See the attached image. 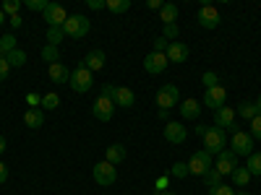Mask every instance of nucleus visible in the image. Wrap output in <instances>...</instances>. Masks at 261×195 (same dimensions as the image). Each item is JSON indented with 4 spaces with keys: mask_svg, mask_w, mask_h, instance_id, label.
<instances>
[{
    "mask_svg": "<svg viewBox=\"0 0 261 195\" xmlns=\"http://www.w3.org/2000/svg\"><path fill=\"white\" fill-rule=\"evenodd\" d=\"M92 29V21L86 18L84 13H73L65 18V24H63V34L65 37H71V39H84L86 34H89Z\"/></svg>",
    "mask_w": 261,
    "mask_h": 195,
    "instance_id": "nucleus-1",
    "label": "nucleus"
},
{
    "mask_svg": "<svg viewBox=\"0 0 261 195\" xmlns=\"http://www.w3.org/2000/svg\"><path fill=\"white\" fill-rule=\"evenodd\" d=\"M68 86L76 91V94H86L94 86V76H92V71L86 68V65L81 62V65H76V68L71 71V78H68Z\"/></svg>",
    "mask_w": 261,
    "mask_h": 195,
    "instance_id": "nucleus-2",
    "label": "nucleus"
},
{
    "mask_svg": "<svg viewBox=\"0 0 261 195\" xmlns=\"http://www.w3.org/2000/svg\"><path fill=\"white\" fill-rule=\"evenodd\" d=\"M212 167H214V164H212V154H209V151H204V148H201V151H193L191 159H188V175L204 177Z\"/></svg>",
    "mask_w": 261,
    "mask_h": 195,
    "instance_id": "nucleus-3",
    "label": "nucleus"
},
{
    "mask_svg": "<svg viewBox=\"0 0 261 195\" xmlns=\"http://www.w3.org/2000/svg\"><path fill=\"white\" fill-rule=\"evenodd\" d=\"M230 151L235 156H251L253 154V136L243 133V130H235L230 138Z\"/></svg>",
    "mask_w": 261,
    "mask_h": 195,
    "instance_id": "nucleus-4",
    "label": "nucleus"
},
{
    "mask_svg": "<svg viewBox=\"0 0 261 195\" xmlns=\"http://www.w3.org/2000/svg\"><path fill=\"white\" fill-rule=\"evenodd\" d=\"M225 130L220 127H206V133H204V151H209V154H220V151H225Z\"/></svg>",
    "mask_w": 261,
    "mask_h": 195,
    "instance_id": "nucleus-5",
    "label": "nucleus"
},
{
    "mask_svg": "<svg viewBox=\"0 0 261 195\" xmlns=\"http://www.w3.org/2000/svg\"><path fill=\"white\" fill-rule=\"evenodd\" d=\"M157 104H160V110H172L175 104H180V91H178V86L175 83H165L160 86V91H157Z\"/></svg>",
    "mask_w": 261,
    "mask_h": 195,
    "instance_id": "nucleus-6",
    "label": "nucleus"
},
{
    "mask_svg": "<svg viewBox=\"0 0 261 195\" xmlns=\"http://www.w3.org/2000/svg\"><path fill=\"white\" fill-rule=\"evenodd\" d=\"M94 182L97 185H102V187H110V185H115V180H118V169H115V164H110V161H99V164H94Z\"/></svg>",
    "mask_w": 261,
    "mask_h": 195,
    "instance_id": "nucleus-7",
    "label": "nucleus"
},
{
    "mask_svg": "<svg viewBox=\"0 0 261 195\" xmlns=\"http://www.w3.org/2000/svg\"><path fill=\"white\" fill-rule=\"evenodd\" d=\"M167 65H170V62H167V55H165V52H149V55L144 57V71L151 73V76L165 73Z\"/></svg>",
    "mask_w": 261,
    "mask_h": 195,
    "instance_id": "nucleus-8",
    "label": "nucleus"
},
{
    "mask_svg": "<svg viewBox=\"0 0 261 195\" xmlns=\"http://www.w3.org/2000/svg\"><path fill=\"white\" fill-rule=\"evenodd\" d=\"M196 21H199L201 29H217L220 26V11L206 3V6L199 8V13H196Z\"/></svg>",
    "mask_w": 261,
    "mask_h": 195,
    "instance_id": "nucleus-9",
    "label": "nucleus"
},
{
    "mask_svg": "<svg viewBox=\"0 0 261 195\" xmlns=\"http://www.w3.org/2000/svg\"><path fill=\"white\" fill-rule=\"evenodd\" d=\"M225 102H227V91H225V86H214V89H206V94H204V107H209L212 112H217L220 107H225Z\"/></svg>",
    "mask_w": 261,
    "mask_h": 195,
    "instance_id": "nucleus-10",
    "label": "nucleus"
},
{
    "mask_svg": "<svg viewBox=\"0 0 261 195\" xmlns=\"http://www.w3.org/2000/svg\"><path fill=\"white\" fill-rule=\"evenodd\" d=\"M186 138H188V130H186L183 122H175V120L165 122V141H167V143L178 146V143H183Z\"/></svg>",
    "mask_w": 261,
    "mask_h": 195,
    "instance_id": "nucleus-11",
    "label": "nucleus"
},
{
    "mask_svg": "<svg viewBox=\"0 0 261 195\" xmlns=\"http://www.w3.org/2000/svg\"><path fill=\"white\" fill-rule=\"evenodd\" d=\"M92 115L97 120H102V122H110L113 115H115V102L105 99V96H97V102L92 104Z\"/></svg>",
    "mask_w": 261,
    "mask_h": 195,
    "instance_id": "nucleus-12",
    "label": "nucleus"
},
{
    "mask_svg": "<svg viewBox=\"0 0 261 195\" xmlns=\"http://www.w3.org/2000/svg\"><path fill=\"white\" fill-rule=\"evenodd\" d=\"M235 167H238V156L232 154L230 148H225V151H220V154H217V164H214V169L220 172L222 177H225V175H232Z\"/></svg>",
    "mask_w": 261,
    "mask_h": 195,
    "instance_id": "nucleus-13",
    "label": "nucleus"
},
{
    "mask_svg": "<svg viewBox=\"0 0 261 195\" xmlns=\"http://www.w3.org/2000/svg\"><path fill=\"white\" fill-rule=\"evenodd\" d=\"M42 18L47 21V29H50V26H63L65 18H68V13H65V8L60 3H50L45 8V13H42Z\"/></svg>",
    "mask_w": 261,
    "mask_h": 195,
    "instance_id": "nucleus-14",
    "label": "nucleus"
},
{
    "mask_svg": "<svg viewBox=\"0 0 261 195\" xmlns=\"http://www.w3.org/2000/svg\"><path fill=\"white\" fill-rule=\"evenodd\" d=\"M167 62H186L188 60V55H191V47L188 45H183V42H170V47H167Z\"/></svg>",
    "mask_w": 261,
    "mask_h": 195,
    "instance_id": "nucleus-15",
    "label": "nucleus"
},
{
    "mask_svg": "<svg viewBox=\"0 0 261 195\" xmlns=\"http://www.w3.org/2000/svg\"><path fill=\"white\" fill-rule=\"evenodd\" d=\"M214 127L220 130H227V127H235V110L232 107H220V110L214 112Z\"/></svg>",
    "mask_w": 261,
    "mask_h": 195,
    "instance_id": "nucleus-16",
    "label": "nucleus"
},
{
    "mask_svg": "<svg viewBox=\"0 0 261 195\" xmlns=\"http://www.w3.org/2000/svg\"><path fill=\"white\" fill-rule=\"evenodd\" d=\"M115 107H123V110H130L134 107V102H136V94L128 89V86H118V91H115Z\"/></svg>",
    "mask_w": 261,
    "mask_h": 195,
    "instance_id": "nucleus-17",
    "label": "nucleus"
},
{
    "mask_svg": "<svg viewBox=\"0 0 261 195\" xmlns=\"http://www.w3.org/2000/svg\"><path fill=\"white\" fill-rule=\"evenodd\" d=\"M180 115H183V120H199V115H201V102H196V99L180 102Z\"/></svg>",
    "mask_w": 261,
    "mask_h": 195,
    "instance_id": "nucleus-18",
    "label": "nucleus"
},
{
    "mask_svg": "<svg viewBox=\"0 0 261 195\" xmlns=\"http://www.w3.org/2000/svg\"><path fill=\"white\" fill-rule=\"evenodd\" d=\"M47 76H50L55 83H68V78H71V71L65 68L63 62H53V65H47Z\"/></svg>",
    "mask_w": 261,
    "mask_h": 195,
    "instance_id": "nucleus-19",
    "label": "nucleus"
},
{
    "mask_svg": "<svg viewBox=\"0 0 261 195\" xmlns=\"http://www.w3.org/2000/svg\"><path fill=\"white\" fill-rule=\"evenodd\" d=\"M84 65H86L92 73L102 71V68H105V52H102V50H89V55L84 57Z\"/></svg>",
    "mask_w": 261,
    "mask_h": 195,
    "instance_id": "nucleus-20",
    "label": "nucleus"
},
{
    "mask_svg": "<svg viewBox=\"0 0 261 195\" xmlns=\"http://www.w3.org/2000/svg\"><path fill=\"white\" fill-rule=\"evenodd\" d=\"M24 125L32 127V130H39L42 125H45V112H42L39 107H37V110H32V107H29V110L24 112Z\"/></svg>",
    "mask_w": 261,
    "mask_h": 195,
    "instance_id": "nucleus-21",
    "label": "nucleus"
},
{
    "mask_svg": "<svg viewBox=\"0 0 261 195\" xmlns=\"http://www.w3.org/2000/svg\"><path fill=\"white\" fill-rule=\"evenodd\" d=\"M105 161H110V164H120V161H125V146H123V143L107 146V151H105Z\"/></svg>",
    "mask_w": 261,
    "mask_h": 195,
    "instance_id": "nucleus-22",
    "label": "nucleus"
},
{
    "mask_svg": "<svg viewBox=\"0 0 261 195\" xmlns=\"http://www.w3.org/2000/svg\"><path fill=\"white\" fill-rule=\"evenodd\" d=\"M175 18H178V6L175 3H162L160 8V21L167 26V24H175Z\"/></svg>",
    "mask_w": 261,
    "mask_h": 195,
    "instance_id": "nucleus-23",
    "label": "nucleus"
},
{
    "mask_svg": "<svg viewBox=\"0 0 261 195\" xmlns=\"http://www.w3.org/2000/svg\"><path fill=\"white\" fill-rule=\"evenodd\" d=\"M232 182H235V187H246V185L251 182V172H248L246 167H235V172H232Z\"/></svg>",
    "mask_w": 261,
    "mask_h": 195,
    "instance_id": "nucleus-24",
    "label": "nucleus"
},
{
    "mask_svg": "<svg viewBox=\"0 0 261 195\" xmlns=\"http://www.w3.org/2000/svg\"><path fill=\"white\" fill-rule=\"evenodd\" d=\"M238 115L246 117V120H253V117L258 115V107H256V102H241V104H238Z\"/></svg>",
    "mask_w": 261,
    "mask_h": 195,
    "instance_id": "nucleus-25",
    "label": "nucleus"
},
{
    "mask_svg": "<svg viewBox=\"0 0 261 195\" xmlns=\"http://www.w3.org/2000/svg\"><path fill=\"white\" fill-rule=\"evenodd\" d=\"M6 60H8L11 68H21V65H27V52L16 47L13 52H8V55H6Z\"/></svg>",
    "mask_w": 261,
    "mask_h": 195,
    "instance_id": "nucleus-26",
    "label": "nucleus"
},
{
    "mask_svg": "<svg viewBox=\"0 0 261 195\" xmlns=\"http://www.w3.org/2000/svg\"><path fill=\"white\" fill-rule=\"evenodd\" d=\"M246 169L251 172V177H258V175H261V151H253V154L248 156Z\"/></svg>",
    "mask_w": 261,
    "mask_h": 195,
    "instance_id": "nucleus-27",
    "label": "nucleus"
},
{
    "mask_svg": "<svg viewBox=\"0 0 261 195\" xmlns=\"http://www.w3.org/2000/svg\"><path fill=\"white\" fill-rule=\"evenodd\" d=\"M65 39V34H63V26H50L47 29V45H53V47H60V42Z\"/></svg>",
    "mask_w": 261,
    "mask_h": 195,
    "instance_id": "nucleus-28",
    "label": "nucleus"
},
{
    "mask_svg": "<svg viewBox=\"0 0 261 195\" xmlns=\"http://www.w3.org/2000/svg\"><path fill=\"white\" fill-rule=\"evenodd\" d=\"M58 107H60V96H58L55 91H50V94H45V96H42L39 110H58Z\"/></svg>",
    "mask_w": 261,
    "mask_h": 195,
    "instance_id": "nucleus-29",
    "label": "nucleus"
},
{
    "mask_svg": "<svg viewBox=\"0 0 261 195\" xmlns=\"http://www.w3.org/2000/svg\"><path fill=\"white\" fill-rule=\"evenodd\" d=\"M42 60H45V62H60V50L58 47H53V45H45V47H42Z\"/></svg>",
    "mask_w": 261,
    "mask_h": 195,
    "instance_id": "nucleus-30",
    "label": "nucleus"
},
{
    "mask_svg": "<svg viewBox=\"0 0 261 195\" xmlns=\"http://www.w3.org/2000/svg\"><path fill=\"white\" fill-rule=\"evenodd\" d=\"M110 13H125L130 8V0H107V6H105Z\"/></svg>",
    "mask_w": 261,
    "mask_h": 195,
    "instance_id": "nucleus-31",
    "label": "nucleus"
},
{
    "mask_svg": "<svg viewBox=\"0 0 261 195\" xmlns=\"http://www.w3.org/2000/svg\"><path fill=\"white\" fill-rule=\"evenodd\" d=\"M201 180L206 182V187H220V185H222V175H220V172H217L214 167L206 172V175H204Z\"/></svg>",
    "mask_w": 261,
    "mask_h": 195,
    "instance_id": "nucleus-32",
    "label": "nucleus"
},
{
    "mask_svg": "<svg viewBox=\"0 0 261 195\" xmlns=\"http://www.w3.org/2000/svg\"><path fill=\"white\" fill-rule=\"evenodd\" d=\"M21 8H24V3H18V0H3V6H0V11H3L8 18H11V16H16Z\"/></svg>",
    "mask_w": 261,
    "mask_h": 195,
    "instance_id": "nucleus-33",
    "label": "nucleus"
},
{
    "mask_svg": "<svg viewBox=\"0 0 261 195\" xmlns=\"http://www.w3.org/2000/svg\"><path fill=\"white\" fill-rule=\"evenodd\" d=\"M0 50H3V55L13 52L16 50V37L13 34H3V37H0Z\"/></svg>",
    "mask_w": 261,
    "mask_h": 195,
    "instance_id": "nucleus-34",
    "label": "nucleus"
},
{
    "mask_svg": "<svg viewBox=\"0 0 261 195\" xmlns=\"http://www.w3.org/2000/svg\"><path fill=\"white\" fill-rule=\"evenodd\" d=\"M167 175H172V177H178V180H183V177H188V164H183V161H175L170 167V172Z\"/></svg>",
    "mask_w": 261,
    "mask_h": 195,
    "instance_id": "nucleus-35",
    "label": "nucleus"
},
{
    "mask_svg": "<svg viewBox=\"0 0 261 195\" xmlns=\"http://www.w3.org/2000/svg\"><path fill=\"white\" fill-rule=\"evenodd\" d=\"M178 34H180L178 24H167V26H162V37H165L167 42H175V39H178Z\"/></svg>",
    "mask_w": 261,
    "mask_h": 195,
    "instance_id": "nucleus-36",
    "label": "nucleus"
},
{
    "mask_svg": "<svg viewBox=\"0 0 261 195\" xmlns=\"http://www.w3.org/2000/svg\"><path fill=\"white\" fill-rule=\"evenodd\" d=\"M201 83L206 86V89H214V86H220V76H217L214 71H206V73L201 76Z\"/></svg>",
    "mask_w": 261,
    "mask_h": 195,
    "instance_id": "nucleus-37",
    "label": "nucleus"
},
{
    "mask_svg": "<svg viewBox=\"0 0 261 195\" xmlns=\"http://www.w3.org/2000/svg\"><path fill=\"white\" fill-rule=\"evenodd\" d=\"M24 6H27L29 11H42V13H45V8H47L50 3H47V0H24Z\"/></svg>",
    "mask_w": 261,
    "mask_h": 195,
    "instance_id": "nucleus-38",
    "label": "nucleus"
},
{
    "mask_svg": "<svg viewBox=\"0 0 261 195\" xmlns=\"http://www.w3.org/2000/svg\"><path fill=\"white\" fill-rule=\"evenodd\" d=\"M251 136H253V141H261V112L251 120Z\"/></svg>",
    "mask_w": 261,
    "mask_h": 195,
    "instance_id": "nucleus-39",
    "label": "nucleus"
},
{
    "mask_svg": "<svg viewBox=\"0 0 261 195\" xmlns=\"http://www.w3.org/2000/svg\"><path fill=\"white\" fill-rule=\"evenodd\" d=\"M115 91H118V86H113V83H102V91H99V96H105V99H115Z\"/></svg>",
    "mask_w": 261,
    "mask_h": 195,
    "instance_id": "nucleus-40",
    "label": "nucleus"
},
{
    "mask_svg": "<svg viewBox=\"0 0 261 195\" xmlns=\"http://www.w3.org/2000/svg\"><path fill=\"white\" fill-rule=\"evenodd\" d=\"M209 195H235V190L230 187V185H220V187H209Z\"/></svg>",
    "mask_w": 261,
    "mask_h": 195,
    "instance_id": "nucleus-41",
    "label": "nucleus"
},
{
    "mask_svg": "<svg viewBox=\"0 0 261 195\" xmlns=\"http://www.w3.org/2000/svg\"><path fill=\"white\" fill-rule=\"evenodd\" d=\"M167 47H170V42H167L165 37H157V39H154V47H151V52H167Z\"/></svg>",
    "mask_w": 261,
    "mask_h": 195,
    "instance_id": "nucleus-42",
    "label": "nucleus"
},
{
    "mask_svg": "<svg viewBox=\"0 0 261 195\" xmlns=\"http://www.w3.org/2000/svg\"><path fill=\"white\" fill-rule=\"evenodd\" d=\"M8 73H11L8 60H6V57H0V81H6V78H8Z\"/></svg>",
    "mask_w": 261,
    "mask_h": 195,
    "instance_id": "nucleus-43",
    "label": "nucleus"
},
{
    "mask_svg": "<svg viewBox=\"0 0 261 195\" xmlns=\"http://www.w3.org/2000/svg\"><path fill=\"white\" fill-rule=\"evenodd\" d=\"M86 6H89L92 11H102L107 6V0H86Z\"/></svg>",
    "mask_w": 261,
    "mask_h": 195,
    "instance_id": "nucleus-44",
    "label": "nucleus"
},
{
    "mask_svg": "<svg viewBox=\"0 0 261 195\" xmlns=\"http://www.w3.org/2000/svg\"><path fill=\"white\" fill-rule=\"evenodd\" d=\"M8 24H11L13 29H21V24H24V18H21V16L16 13V16H11V18H8Z\"/></svg>",
    "mask_w": 261,
    "mask_h": 195,
    "instance_id": "nucleus-45",
    "label": "nucleus"
},
{
    "mask_svg": "<svg viewBox=\"0 0 261 195\" xmlns=\"http://www.w3.org/2000/svg\"><path fill=\"white\" fill-rule=\"evenodd\" d=\"M6 180H8V167L0 161V185H6Z\"/></svg>",
    "mask_w": 261,
    "mask_h": 195,
    "instance_id": "nucleus-46",
    "label": "nucleus"
},
{
    "mask_svg": "<svg viewBox=\"0 0 261 195\" xmlns=\"http://www.w3.org/2000/svg\"><path fill=\"white\" fill-rule=\"evenodd\" d=\"M146 8L149 11H160L162 8V0H146Z\"/></svg>",
    "mask_w": 261,
    "mask_h": 195,
    "instance_id": "nucleus-47",
    "label": "nucleus"
},
{
    "mask_svg": "<svg viewBox=\"0 0 261 195\" xmlns=\"http://www.w3.org/2000/svg\"><path fill=\"white\" fill-rule=\"evenodd\" d=\"M157 190H160V192L167 190V177H160V180H157Z\"/></svg>",
    "mask_w": 261,
    "mask_h": 195,
    "instance_id": "nucleus-48",
    "label": "nucleus"
},
{
    "mask_svg": "<svg viewBox=\"0 0 261 195\" xmlns=\"http://www.w3.org/2000/svg\"><path fill=\"white\" fill-rule=\"evenodd\" d=\"M157 117H160L162 122H170V112H167V110H160V115H157Z\"/></svg>",
    "mask_w": 261,
    "mask_h": 195,
    "instance_id": "nucleus-49",
    "label": "nucleus"
},
{
    "mask_svg": "<svg viewBox=\"0 0 261 195\" xmlns=\"http://www.w3.org/2000/svg\"><path fill=\"white\" fill-rule=\"evenodd\" d=\"M196 133H199V136L204 138V133H206V125H196Z\"/></svg>",
    "mask_w": 261,
    "mask_h": 195,
    "instance_id": "nucleus-50",
    "label": "nucleus"
},
{
    "mask_svg": "<svg viewBox=\"0 0 261 195\" xmlns=\"http://www.w3.org/2000/svg\"><path fill=\"white\" fill-rule=\"evenodd\" d=\"M3 154H6V138L0 136V156H3Z\"/></svg>",
    "mask_w": 261,
    "mask_h": 195,
    "instance_id": "nucleus-51",
    "label": "nucleus"
},
{
    "mask_svg": "<svg viewBox=\"0 0 261 195\" xmlns=\"http://www.w3.org/2000/svg\"><path fill=\"white\" fill-rule=\"evenodd\" d=\"M3 21H6V13H3V11H0V26H3Z\"/></svg>",
    "mask_w": 261,
    "mask_h": 195,
    "instance_id": "nucleus-52",
    "label": "nucleus"
},
{
    "mask_svg": "<svg viewBox=\"0 0 261 195\" xmlns=\"http://www.w3.org/2000/svg\"><path fill=\"white\" fill-rule=\"evenodd\" d=\"M235 195H251V192H246V190H241V192H235Z\"/></svg>",
    "mask_w": 261,
    "mask_h": 195,
    "instance_id": "nucleus-53",
    "label": "nucleus"
},
{
    "mask_svg": "<svg viewBox=\"0 0 261 195\" xmlns=\"http://www.w3.org/2000/svg\"><path fill=\"white\" fill-rule=\"evenodd\" d=\"M256 107H258V112H261V96H258V102H256Z\"/></svg>",
    "mask_w": 261,
    "mask_h": 195,
    "instance_id": "nucleus-54",
    "label": "nucleus"
},
{
    "mask_svg": "<svg viewBox=\"0 0 261 195\" xmlns=\"http://www.w3.org/2000/svg\"><path fill=\"white\" fill-rule=\"evenodd\" d=\"M165 195H175V192H165Z\"/></svg>",
    "mask_w": 261,
    "mask_h": 195,
    "instance_id": "nucleus-55",
    "label": "nucleus"
},
{
    "mask_svg": "<svg viewBox=\"0 0 261 195\" xmlns=\"http://www.w3.org/2000/svg\"><path fill=\"white\" fill-rule=\"evenodd\" d=\"M0 57H3V50H0Z\"/></svg>",
    "mask_w": 261,
    "mask_h": 195,
    "instance_id": "nucleus-56",
    "label": "nucleus"
}]
</instances>
